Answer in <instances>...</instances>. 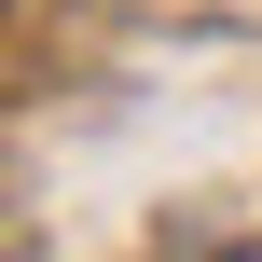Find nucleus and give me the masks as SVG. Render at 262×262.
Masks as SVG:
<instances>
[]
</instances>
